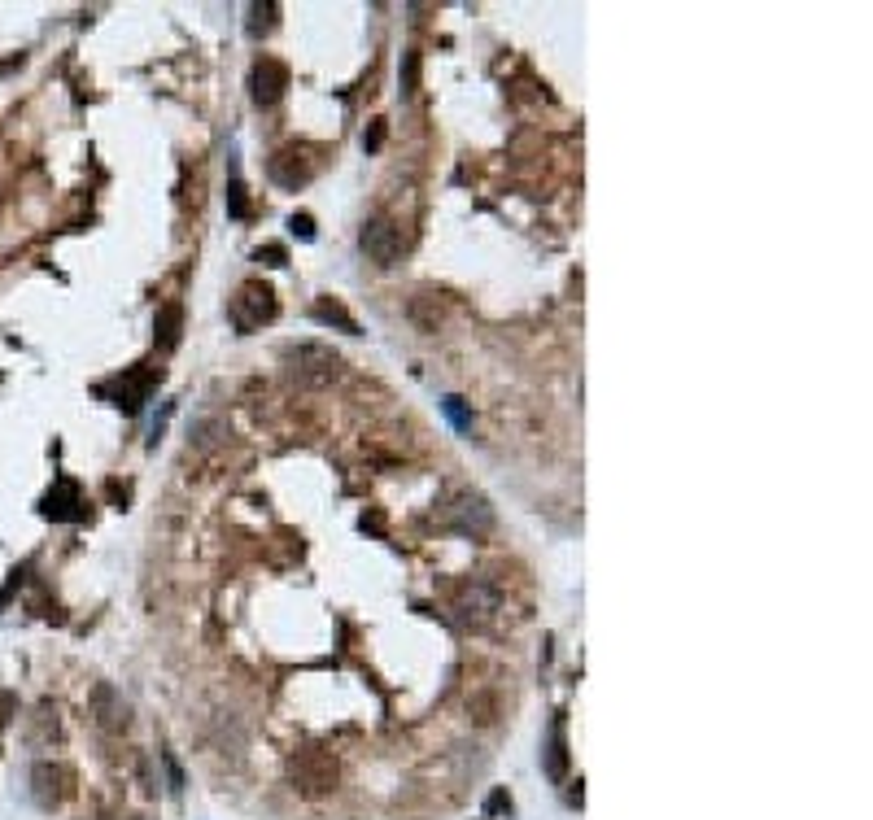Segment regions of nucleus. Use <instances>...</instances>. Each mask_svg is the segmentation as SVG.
<instances>
[{
  "label": "nucleus",
  "instance_id": "obj_1",
  "mask_svg": "<svg viewBox=\"0 0 873 820\" xmlns=\"http://www.w3.org/2000/svg\"><path fill=\"white\" fill-rule=\"evenodd\" d=\"M284 371L306 384V389H328L332 380L341 376V354L319 341H297V345H284Z\"/></svg>",
  "mask_w": 873,
  "mask_h": 820
},
{
  "label": "nucleus",
  "instance_id": "obj_2",
  "mask_svg": "<svg viewBox=\"0 0 873 820\" xmlns=\"http://www.w3.org/2000/svg\"><path fill=\"white\" fill-rule=\"evenodd\" d=\"M437 520H441V528H450V533L485 537L489 528H494V506H489V498L476 489H454L450 498L441 502Z\"/></svg>",
  "mask_w": 873,
  "mask_h": 820
},
{
  "label": "nucleus",
  "instance_id": "obj_3",
  "mask_svg": "<svg viewBox=\"0 0 873 820\" xmlns=\"http://www.w3.org/2000/svg\"><path fill=\"white\" fill-rule=\"evenodd\" d=\"M227 315H232V328L249 336L258 332L262 323H271L275 315H280V301H275V288L262 284V280H245L241 288H236V297L227 301Z\"/></svg>",
  "mask_w": 873,
  "mask_h": 820
},
{
  "label": "nucleus",
  "instance_id": "obj_4",
  "mask_svg": "<svg viewBox=\"0 0 873 820\" xmlns=\"http://www.w3.org/2000/svg\"><path fill=\"white\" fill-rule=\"evenodd\" d=\"M450 611L459 615L463 624L481 629V624H489V620H494V615L502 611V589H498L494 581H481V576H468L463 585H454Z\"/></svg>",
  "mask_w": 873,
  "mask_h": 820
},
{
  "label": "nucleus",
  "instance_id": "obj_5",
  "mask_svg": "<svg viewBox=\"0 0 873 820\" xmlns=\"http://www.w3.org/2000/svg\"><path fill=\"white\" fill-rule=\"evenodd\" d=\"M337 759H332L328 751H319V746H310V751H297L293 759H289V777H293V786L302 790V794H328L332 786H337Z\"/></svg>",
  "mask_w": 873,
  "mask_h": 820
},
{
  "label": "nucleus",
  "instance_id": "obj_6",
  "mask_svg": "<svg viewBox=\"0 0 873 820\" xmlns=\"http://www.w3.org/2000/svg\"><path fill=\"white\" fill-rule=\"evenodd\" d=\"M267 171H271V179H275L280 188H293V192L306 188L310 179H315V171H319L315 149H306V144H284V149L271 153Z\"/></svg>",
  "mask_w": 873,
  "mask_h": 820
},
{
  "label": "nucleus",
  "instance_id": "obj_7",
  "mask_svg": "<svg viewBox=\"0 0 873 820\" xmlns=\"http://www.w3.org/2000/svg\"><path fill=\"white\" fill-rule=\"evenodd\" d=\"M31 794L40 807H62L75 794V768L62 759H40L31 768Z\"/></svg>",
  "mask_w": 873,
  "mask_h": 820
},
{
  "label": "nucleus",
  "instance_id": "obj_8",
  "mask_svg": "<svg viewBox=\"0 0 873 820\" xmlns=\"http://www.w3.org/2000/svg\"><path fill=\"white\" fill-rule=\"evenodd\" d=\"M158 380H162V371L158 367H131V371H123L114 384H105V397L118 406V410H127V415H136L140 406L149 402V393L158 389Z\"/></svg>",
  "mask_w": 873,
  "mask_h": 820
},
{
  "label": "nucleus",
  "instance_id": "obj_9",
  "mask_svg": "<svg viewBox=\"0 0 873 820\" xmlns=\"http://www.w3.org/2000/svg\"><path fill=\"white\" fill-rule=\"evenodd\" d=\"M88 498L79 493V485L70 476H62L57 485L44 493V502H40V515L44 520H57V524H79V520H88Z\"/></svg>",
  "mask_w": 873,
  "mask_h": 820
},
{
  "label": "nucleus",
  "instance_id": "obj_10",
  "mask_svg": "<svg viewBox=\"0 0 873 820\" xmlns=\"http://www.w3.org/2000/svg\"><path fill=\"white\" fill-rule=\"evenodd\" d=\"M358 245H363V253L376 262V267H398V258H402V236H398V227H393L389 219L363 223Z\"/></svg>",
  "mask_w": 873,
  "mask_h": 820
},
{
  "label": "nucleus",
  "instance_id": "obj_11",
  "mask_svg": "<svg viewBox=\"0 0 873 820\" xmlns=\"http://www.w3.org/2000/svg\"><path fill=\"white\" fill-rule=\"evenodd\" d=\"M249 88H254V105L271 110V105L284 96V88H289V66L275 62V57H258L254 75H249Z\"/></svg>",
  "mask_w": 873,
  "mask_h": 820
},
{
  "label": "nucleus",
  "instance_id": "obj_12",
  "mask_svg": "<svg viewBox=\"0 0 873 820\" xmlns=\"http://www.w3.org/2000/svg\"><path fill=\"white\" fill-rule=\"evenodd\" d=\"M92 707H97V720H101V729H127V703L118 698V690L114 685H97V694H92Z\"/></svg>",
  "mask_w": 873,
  "mask_h": 820
},
{
  "label": "nucleus",
  "instance_id": "obj_13",
  "mask_svg": "<svg viewBox=\"0 0 873 820\" xmlns=\"http://www.w3.org/2000/svg\"><path fill=\"white\" fill-rule=\"evenodd\" d=\"M546 777L564 781L568 777V738H564V716L550 720V738H546Z\"/></svg>",
  "mask_w": 873,
  "mask_h": 820
},
{
  "label": "nucleus",
  "instance_id": "obj_14",
  "mask_svg": "<svg viewBox=\"0 0 873 820\" xmlns=\"http://www.w3.org/2000/svg\"><path fill=\"white\" fill-rule=\"evenodd\" d=\"M179 332H184V306H179V301H166V306L158 310V319H153V341H158L162 349H175Z\"/></svg>",
  "mask_w": 873,
  "mask_h": 820
},
{
  "label": "nucleus",
  "instance_id": "obj_15",
  "mask_svg": "<svg viewBox=\"0 0 873 820\" xmlns=\"http://www.w3.org/2000/svg\"><path fill=\"white\" fill-rule=\"evenodd\" d=\"M319 323H328V328H341V332H350V336H358V323H354V315L341 306V301H332V297H324L315 310H310Z\"/></svg>",
  "mask_w": 873,
  "mask_h": 820
},
{
  "label": "nucleus",
  "instance_id": "obj_16",
  "mask_svg": "<svg viewBox=\"0 0 873 820\" xmlns=\"http://www.w3.org/2000/svg\"><path fill=\"white\" fill-rule=\"evenodd\" d=\"M275 14H280V5L275 0H267V5H249V35H267L275 27Z\"/></svg>",
  "mask_w": 873,
  "mask_h": 820
},
{
  "label": "nucleus",
  "instance_id": "obj_17",
  "mask_svg": "<svg viewBox=\"0 0 873 820\" xmlns=\"http://www.w3.org/2000/svg\"><path fill=\"white\" fill-rule=\"evenodd\" d=\"M227 214L232 219H249V192L241 184V175H232V184H227Z\"/></svg>",
  "mask_w": 873,
  "mask_h": 820
},
{
  "label": "nucleus",
  "instance_id": "obj_18",
  "mask_svg": "<svg viewBox=\"0 0 873 820\" xmlns=\"http://www.w3.org/2000/svg\"><path fill=\"white\" fill-rule=\"evenodd\" d=\"M219 437H227V424H219V419H206V424L193 428V445H197V450H210V445H219Z\"/></svg>",
  "mask_w": 873,
  "mask_h": 820
},
{
  "label": "nucleus",
  "instance_id": "obj_19",
  "mask_svg": "<svg viewBox=\"0 0 873 820\" xmlns=\"http://www.w3.org/2000/svg\"><path fill=\"white\" fill-rule=\"evenodd\" d=\"M415 88H420V53H406L402 57V96H415Z\"/></svg>",
  "mask_w": 873,
  "mask_h": 820
},
{
  "label": "nucleus",
  "instance_id": "obj_20",
  "mask_svg": "<svg viewBox=\"0 0 873 820\" xmlns=\"http://www.w3.org/2000/svg\"><path fill=\"white\" fill-rule=\"evenodd\" d=\"M441 410H446V419L459 432H472V415H468V406H463V397H446V402H441Z\"/></svg>",
  "mask_w": 873,
  "mask_h": 820
},
{
  "label": "nucleus",
  "instance_id": "obj_21",
  "mask_svg": "<svg viewBox=\"0 0 873 820\" xmlns=\"http://www.w3.org/2000/svg\"><path fill=\"white\" fill-rule=\"evenodd\" d=\"M158 759H162V768H166V786H171V794H184V768L175 764V755L162 751Z\"/></svg>",
  "mask_w": 873,
  "mask_h": 820
},
{
  "label": "nucleus",
  "instance_id": "obj_22",
  "mask_svg": "<svg viewBox=\"0 0 873 820\" xmlns=\"http://www.w3.org/2000/svg\"><path fill=\"white\" fill-rule=\"evenodd\" d=\"M254 258L262 262V267H284V262H289V253H284V245H262Z\"/></svg>",
  "mask_w": 873,
  "mask_h": 820
},
{
  "label": "nucleus",
  "instance_id": "obj_23",
  "mask_svg": "<svg viewBox=\"0 0 873 820\" xmlns=\"http://www.w3.org/2000/svg\"><path fill=\"white\" fill-rule=\"evenodd\" d=\"M380 144H385V118H376V123L363 131V149H367V153H376Z\"/></svg>",
  "mask_w": 873,
  "mask_h": 820
},
{
  "label": "nucleus",
  "instance_id": "obj_24",
  "mask_svg": "<svg viewBox=\"0 0 873 820\" xmlns=\"http://www.w3.org/2000/svg\"><path fill=\"white\" fill-rule=\"evenodd\" d=\"M289 227H293V236L315 240V219H310V214H293V219H289Z\"/></svg>",
  "mask_w": 873,
  "mask_h": 820
},
{
  "label": "nucleus",
  "instance_id": "obj_25",
  "mask_svg": "<svg viewBox=\"0 0 873 820\" xmlns=\"http://www.w3.org/2000/svg\"><path fill=\"white\" fill-rule=\"evenodd\" d=\"M18 62H22V57H9V62H0V75H5V70H14Z\"/></svg>",
  "mask_w": 873,
  "mask_h": 820
}]
</instances>
